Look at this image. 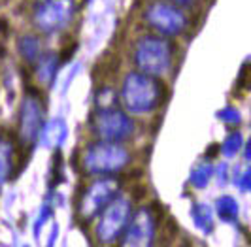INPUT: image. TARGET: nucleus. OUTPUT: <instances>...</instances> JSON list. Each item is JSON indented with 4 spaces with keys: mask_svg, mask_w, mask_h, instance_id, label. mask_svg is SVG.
<instances>
[{
    "mask_svg": "<svg viewBox=\"0 0 251 247\" xmlns=\"http://www.w3.org/2000/svg\"><path fill=\"white\" fill-rule=\"evenodd\" d=\"M125 102L126 108L134 113H146L157 108L159 102V83L146 75L132 74L125 81Z\"/></svg>",
    "mask_w": 251,
    "mask_h": 247,
    "instance_id": "1",
    "label": "nucleus"
},
{
    "mask_svg": "<svg viewBox=\"0 0 251 247\" xmlns=\"http://www.w3.org/2000/svg\"><path fill=\"white\" fill-rule=\"evenodd\" d=\"M136 64L151 75L163 74L170 66V46L164 40L146 38L136 48Z\"/></svg>",
    "mask_w": 251,
    "mask_h": 247,
    "instance_id": "2",
    "label": "nucleus"
},
{
    "mask_svg": "<svg viewBox=\"0 0 251 247\" xmlns=\"http://www.w3.org/2000/svg\"><path fill=\"white\" fill-rule=\"evenodd\" d=\"M128 161V153L117 146H93L85 155V166L89 172H119Z\"/></svg>",
    "mask_w": 251,
    "mask_h": 247,
    "instance_id": "3",
    "label": "nucleus"
},
{
    "mask_svg": "<svg viewBox=\"0 0 251 247\" xmlns=\"http://www.w3.org/2000/svg\"><path fill=\"white\" fill-rule=\"evenodd\" d=\"M72 4H74L72 0H48V2H44L34 15L36 25L42 26V30H46V32L59 30L72 17V8H74Z\"/></svg>",
    "mask_w": 251,
    "mask_h": 247,
    "instance_id": "4",
    "label": "nucleus"
},
{
    "mask_svg": "<svg viewBox=\"0 0 251 247\" xmlns=\"http://www.w3.org/2000/svg\"><path fill=\"white\" fill-rule=\"evenodd\" d=\"M128 213H130V204L123 198L115 200L108 206L99 224V238L104 244H110L121 234V230L125 228V222L128 221Z\"/></svg>",
    "mask_w": 251,
    "mask_h": 247,
    "instance_id": "5",
    "label": "nucleus"
},
{
    "mask_svg": "<svg viewBox=\"0 0 251 247\" xmlns=\"http://www.w3.org/2000/svg\"><path fill=\"white\" fill-rule=\"evenodd\" d=\"M117 191V181L113 179H102L89 187V191L83 195V200L79 204V215L83 219H91L97 215L102 206L112 198V195Z\"/></svg>",
    "mask_w": 251,
    "mask_h": 247,
    "instance_id": "6",
    "label": "nucleus"
},
{
    "mask_svg": "<svg viewBox=\"0 0 251 247\" xmlns=\"http://www.w3.org/2000/svg\"><path fill=\"white\" fill-rule=\"evenodd\" d=\"M148 21L164 34H177L185 26V15L166 4H153L148 10Z\"/></svg>",
    "mask_w": 251,
    "mask_h": 247,
    "instance_id": "7",
    "label": "nucleus"
},
{
    "mask_svg": "<svg viewBox=\"0 0 251 247\" xmlns=\"http://www.w3.org/2000/svg\"><path fill=\"white\" fill-rule=\"evenodd\" d=\"M95 124H97L99 136L106 138V140H121V138L128 136V132L132 130V124L125 115L113 110L102 111Z\"/></svg>",
    "mask_w": 251,
    "mask_h": 247,
    "instance_id": "8",
    "label": "nucleus"
},
{
    "mask_svg": "<svg viewBox=\"0 0 251 247\" xmlns=\"http://www.w3.org/2000/svg\"><path fill=\"white\" fill-rule=\"evenodd\" d=\"M153 217L146 208L140 210L134 219L130 221V228H128V244L132 246H144V244H150L151 236H153Z\"/></svg>",
    "mask_w": 251,
    "mask_h": 247,
    "instance_id": "9",
    "label": "nucleus"
},
{
    "mask_svg": "<svg viewBox=\"0 0 251 247\" xmlns=\"http://www.w3.org/2000/svg\"><path fill=\"white\" fill-rule=\"evenodd\" d=\"M42 124L40 119V111L36 106H30V100H26V104L23 106V119H21V136L25 138L26 142H32L36 138V132Z\"/></svg>",
    "mask_w": 251,
    "mask_h": 247,
    "instance_id": "10",
    "label": "nucleus"
},
{
    "mask_svg": "<svg viewBox=\"0 0 251 247\" xmlns=\"http://www.w3.org/2000/svg\"><path fill=\"white\" fill-rule=\"evenodd\" d=\"M10 146L6 144V142H2L0 140V185L4 183V179H6V175H8V168L12 166L10 161H8V151H10Z\"/></svg>",
    "mask_w": 251,
    "mask_h": 247,
    "instance_id": "11",
    "label": "nucleus"
},
{
    "mask_svg": "<svg viewBox=\"0 0 251 247\" xmlns=\"http://www.w3.org/2000/svg\"><path fill=\"white\" fill-rule=\"evenodd\" d=\"M8 28H10V23H8L6 19L0 17V34H8V32H10Z\"/></svg>",
    "mask_w": 251,
    "mask_h": 247,
    "instance_id": "12",
    "label": "nucleus"
},
{
    "mask_svg": "<svg viewBox=\"0 0 251 247\" xmlns=\"http://www.w3.org/2000/svg\"><path fill=\"white\" fill-rule=\"evenodd\" d=\"M174 2H177V4H181V6H187V4H193L195 0H174Z\"/></svg>",
    "mask_w": 251,
    "mask_h": 247,
    "instance_id": "13",
    "label": "nucleus"
}]
</instances>
